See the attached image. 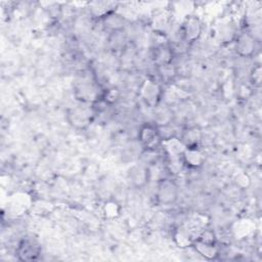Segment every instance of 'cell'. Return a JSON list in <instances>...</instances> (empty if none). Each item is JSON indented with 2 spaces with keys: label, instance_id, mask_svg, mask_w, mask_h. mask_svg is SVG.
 <instances>
[{
  "label": "cell",
  "instance_id": "cell-1",
  "mask_svg": "<svg viewBox=\"0 0 262 262\" xmlns=\"http://www.w3.org/2000/svg\"><path fill=\"white\" fill-rule=\"evenodd\" d=\"M93 110L85 105H77L69 111L70 123L76 128H85L92 120Z\"/></svg>",
  "mask_w": 262,
  "mask_h": 262
},
{
  "label": "cell",
  "instance_id": "cell-2",
  "mask_svg": "<svg viewBox=\"0 0 262 262\" xmlns=\"http://www.w3.org/2000/svg\"><path fill=\"white\" fill-rule=\"evenodd\" d=\"M138 140L147 149H154L160 143V132L155 125H143L138 132Z\"/></svg>",
  "mask_w": 262,
  "mask_h": 262
},
{
  "label": "cell",
  "instance_id": "cell-3",
  "mask_svg": "<svg viewBox=\"0 0 262 262\" xmlns=\"http://www.w3.org/2000/svg\"><path fill=\"white\" fill-rule=\"evenodd\" d=\"M16 255L21 261L36 260L40 255V246L34 239L25 238L19 242L16 249Z\"/></svg>",
  "mask_w": 262,
  "mask_h": 262
},
{
  "label": "cell",
  "instance_id": "cell-4",
  "mask_svg": "<svg viewBox=\"0 0 262 262\" xmlns=\"http://www.w3.org/2000/svg\"><path fill=\"white\" fill-rule=\"evenodd\" d=\"M202 32L201 21L195 17L187 18L182 27V34L186 41L192 42L198 39Z\"/></svg>",
  "mask_w": 262,
  "mask_h": 262
},
{
  "label": "cell",
  "instance_id": "cell-5",
  "mask_svg": "<svg viewBox=\"0 0 262 262\" xmlns=\"http://www.w3.org/2000/svg\"><path fill=\"white\" fill-rule=\"evenodd\" d=\"M141 94L143 99L146 101V103L154 106L155 104H157L161 94L160 86L157 83L147 80L142 86Z\"/></svg>",
  "mask_w": 262,
  "mask_h": 262
},
{
  "label": "cell",
  "instance_id": "cell-6",
  "mask_svg": "<svg viewBox=\"0 0 262 262\" xmlns=\"http://www.w3.org/2000/svg\"><path fill=\"white\" fill-rule=\"evenodd\" d=\"M255 48L254 39L249 34H241L235 43L236 52L242 56H249L253 53Z\"/></svg>",
  "mask_w": 262,
  "mask_h": 262
},
{
  "label": "cell",
  "instance_id": "cell-7",
  "mask_svg": "<svg viewBox=\"0 0 262 262\" xmlns=\"http://www.w3.org/2000/svg\"><path fill=\"white\" fill-rule=\"evenodd\" d=\"M184 163L189 167H200L203 164V154L194 146H187L182 152Z\"/></svg>",
  "mask_w": 262,
  "mask_h": 262
},
{
  "label": "cell",
  "instance_id": "cell-8",
  "mask_svg": "<svg viewBox=\"0 0 262 262\" xmlns=\"http://www.w3.org/2000/svg\"><path fill=\"white\" fill-rule=\"evenodd\" d=\"M194 249L200 255L205 257L206 259H214L218 255V251L216 248L215 243H210V242H205L200 238H198L193 243Z\"/></svg>",
  "mask_w": 262,
  "mask_h": 262
},
{
  "label": "cell",
  "instance_id": "cell-9",
  "mask_svg": "<svg viewBox=\"0 0 262 262\" xmlns=\"http://www.w3.org/2000/svg\"><path fill=\"white\" fill-rule=\"evenodd\" d=\"M175 195L174 187H172L169 183H164L162 186H160L159 189V198L162 202H171V198Z\"/></svg>",
  "mask_w": 262,
  "mask_h": 262
},
{
  "label": "cell",
  "instance_id": "cell-10",
  "mask_svg": "<svg viewBox=\"0 0 262 262\" xmlns=\"http://www.w3.org/2000/svg\"><path fill=\"white\" fill-rule=\"evenodd\" d=\"M147 177L146 170L142 167H136L132 171V178L134 182H138V179H140V183H143Z\"/></svg>",
  "mask_w": 262,
  "mask_h": 262
},
{
  "label": "cell",
  "instance_id": "cell-11",
  "mask_svg": "<svg viewBox=\"0 0 262 262\" xmlns=\"http://www.w3.org/2000/svg\"><path fill=\"white\" fill-rule=\"evenodd\" d=\"M104 211H105V214H106L107 216H112V217H114L116 214H118L117 204H116V203H108L107 205L105 204Z\"/></svg>",
  "mask_w": 262,
  "mask_h": 262
}]
</instances>
